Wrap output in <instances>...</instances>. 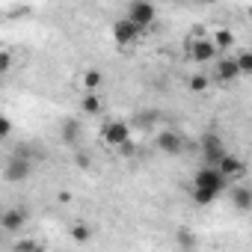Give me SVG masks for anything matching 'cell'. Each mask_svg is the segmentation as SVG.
I'll list each match as a JSON object with an SVG mask.
<instances>
[{
	"instance_id": "obj_11",
	"label": "cell",
	"mask_w": 252,
	"mask_h": 252,
	"mask_svg": "<svg viewBox=\"0 0 252 252\" xmlns=\"http://www.w3.org/2000/svg\"><path fill=\"white\" fill-rule=\"evenodd\" d=\"M217 166H220V172H222L228 181H240V178L246 175V163H243L237 155H225Z\"/></svg>"
},
{
	"instance_id": "obj_5",
	"label": "cell",
	"mask_w": 252,
	"mask_h": 252,
	"mask_svg": "<svg viewBox=\"0 0 252 252\" xmlns=\"http://www.w3.org/2000/svg\"><path fill=\"white\" fill-rule=\"evenodd\" d=\"M125 15H128L134 24H140L143 30H149V27L158 21V9H155L152 0H131V3H128V12H125Z\"/></svg>"
},
{
	"instance_id": "obj_1",
	"label": "cell",
	"mask_w": 252,
	"mask_h": 252,
	"mask_svg": "<svg viewBox=\"0 0 252 252\" xmlns=\"http://www.w3.org/2000/svg\"><path fill=\"white\" fill-rule=\"evenodd\" d=\"M225 184H228V178L220 172V166L208 163V166H202V169L193 175L190 196H193V202H196V205H211V202H217V199H220V193L225 190Z\"/></svg>"
},
{
	"instance_id": "obj_6",
	"label": "cell",
	"mask_w": 252,
	"mask_h": 252,
	"mask_svg": "<svg viewBox=\"0 0 252 252\" xmlns=\"http://www.w3.org/2000/svg\"><path fill=\"white\" fill-rule=\"evenodd\" d=\"M155 143H158V149H160L166 158H175V155H181V152L187 149V140H184V134H181V131H175V128H166V131H160Z\"/></svg>"
},
{
	"instance_id": "obj_2",
	"label": "cell",
	"mask_w": 252,
	"mask_h": 252,
	"mask_svg": "<svg viewBox=\"0 0 252 252\" xmlns=\"http://www.w3.org/2000/svg\"><path fill=\"white\" fill-rule=\"evenodd\" d=\"M101 143H104L107 149L122 152L125 146L131 143V125H128V122H122V119H110V122H104V125H101Z\"/></svg>"
},
{
	"instance_id": "obj_25",
	"label": "cell",
	"mask_w": 252,
	"mask_h": 252,
	"mask_svg": "<svg viewBox=\"0 0 252 252\" xmlns=\"http://www.w3.org/2000/svg\"><path fill=\"white\" fill-rule=\"evenodd\" d=\"M249 18H252V9H249Z\"/></svg>"
},
{
	"instance_id": "obj_12",
	"label": "cell",
	"mask_w": 252,
	"mask_h": 252,
	"mask_svg": "<svg viewBox=\"0 0 252 252\" xmlns=\"http://www.w3.org/2000/svg\"><path fill=\"white\" fill-rule=\"evenodd\" d=\"M101 83H104V74H101L98 68H86V71L80 74V89H83V92H98Z\"/></svg>"
},
{
	"instance_id": "obj_9",
	"label": "cell",
	"mask_w": 252,
	"mask_h": 252,
	"mask_svg": "<svg viewBox=\"0 0 252 252\" xmlns=\"http://www.w3.org/2000/svg\"><path fill=\"white\" fill-rule=\"evenodd\" d=\"M27 175H30V158H27V152H21V155H15V158L6 160L3 178H6L9 184H18V181H24Z\"/></svg>"
},
{
	"instance_id": "obj_7",
	"label": "cell",
	"mask_w": 252,
	"mask_h": 252,
	"mask_svg": "<svg viewBox=\"0 0 252 252\" xmlns=\"http://www.w3.org/2000/svg\"><path fill=\"white\" fill-rule=\"evenodd\" d=\"M202 158H205V163H220L228 152H225V146H222V140H220V134L217 131H208V134H202Z\"/></svg>"
},
{
	"instance_id": "obj_19",
	"label": "cell",
	"mask_w": 252,
	"mask_h": 252,
	"mask_svg": "<svg viewBox=\"0 0 252 252\" xmlns=\"http://www.w3.org/2000/svg\"><path fill=\"white\" fill-rule=\"evenodd\" d=\"M77 131H80L77 122H65V125H63V140H65V143H74V140H77Z\"/></svg>"
},
{
	"instance_id": "obj_8",
	"label": "cell",
	"mask_w": 252,
	"mask_h": 252,
	"mask_svg": "<svg viewBox=\"0 0 252 252\" xmlns=\"http://www.w3.org/2000/svg\"><path fill=\"white\" fill-rule=\"evenodd\" d=\"M240 74V65H237V57H217L214 60V80L217 83H234Z\"/></svg>"
},
{
	"instance_id": "obj_20",
	"label": "cell",
	"mask_w": 252,
	"mask_h": 252,
	"mask_svg": "<svg viewBox=\"0 0 252 252\" xmlns=\"http://www.w3.org/2000/svg\"><path fill=\"white\" fill-rule=\"evenodd\" d=\"M30 249H42V243L39 240H30V237H24V240L15 243V252H30Z\"/></svg>"
},
{
	"instance_id": "obj_4",
	"label": "cell",
	"mask_w": 252,
	"mask_h": 252,
	"mask_svg": "<svg viewBox=\"0 0 252 252\" xmlns=\"http://www.w3.org/2000/svg\"><path fill=\"white\" fill-rule=\"evenodd\" d=\"M187 54H190V63H214L217 57H220V48L214 45V39L208 36V39H202V36H196V39H187Z\"/></svg>"
},
{
	"instance_id": "obj_3",
	"label": "cell",
	"mask_w": 252,
	"mask_h": 252,
	"mask_svg": "<svg viewBox=\"0 0 252 252\" xmlns=\"http://www.w3.org/2000/svg\"><path fill=\"white\" fill-rule=\"evenodd\" d=\"M143 27L140 24H134L128 15H125V18H119L116 24H113V39H116V45L119 48H134L140 39H143Z\"/></svg>"
},
{
	"instance_id": "obj_16",
	"label": "cell",
	"mask_w": 252,
	"mask_h": 252,
	"mask_svg": "<svg viewBox=\"0 0 252 252\" xmlns=\"http://www.w3.org/2000/svg\"><path fill=\"white\" fill-rule=\"evenodd\" d=\"M187 86H190V92L202 95V92L211 89V77H208V74H190V77H187Z\"/></svg>"
},
{
	"instance_id": "obj_17",
	"label": "cell",
	"mask_w": 252,
	"mask_h": 252,
	"mask_svg": "<svg viewBox=\"0 0 252 252\" xmlns=\"http://www.w3.org/2000/svg\"><path fill=\"white\" fill-rule=\"evenodd\" d=\"M92 234H95V228H89L86 222H74V225H71V240H74V243H89Z\"/></svg>"
},
{
	"instance_id": "obj_24",
	"label": "cell",
	"mask_w": 252,
	"mask_h": 252,
	"mask_svg": "<svg viewBox=\"0 0 252 252\" xmlns=\"http://www.w3.org/2000/svg\"><path fill=\"white\" fill-rule=\"evenodd\" d=\"M137 122H140V125H155V122H158V113H146V116L140 113V116H137Z\"/></svg>"
},
{
	"instance_id": "obj_22",
	"label": "cell",
	"mask_w": 252,
	"mask_h": 252,
	"mask_svg": "<svg viewBox=\"0 0 252 252\" xmlns=\"http://www.w3.org/2000/svg\"><path fill=\"white\" fill-rule=\"evenodd\" d=\"M9 68H12V51L3 48L0 51V71H9Z\"/></svg>"
},
{
	"instance_id": "obj_21",
	"label": "cell",
	"mask_w": 252,
	"mask_h": 252,
	"mask_svg": "<svg viewBox=\"0 0 252 252\" xmlns=\"http://www.w3.org/2000/svg\"><path fill=\"white\" fill-rule=\"evenodd\" d=\"M178 246H196V234L187 231V228H181L178 231Z\"/></svg>"
},
{
	"instance_id": "obj_13",
	"label": "cell",
	"mask_w": 252,
	"mask_h": 252,
	"mask_svg": "<svg viewBox=\"0 0 252 252\" xmlns=\"http://www.w3.org/2000/svg\"><path fill=\"white\" fill-rule=\"evenodd\" d=\"M231 202H234V208L249 211V208H252V190H249V187H243V184H237V187L231 190Z\"/></svg>"
},
{
	"instance_id": "obj_23",
	"label": "cell",
	"mask_w": 252,
	"mask_h": 252,
	"mask_svg": "<svg viewBox=\"0 0 252 252\" xmlns=\"http://www.w3.org/2000/svg\"><path fill=\"white\" fill-rule=\"evenodd\" d=\"M9 134H12V119L3 116V119H0V137H9Z\"/></svg>"
},
{
	"instance_id": "obj_10",
	"label": "cell",
	"mask_w": 252,
	"mask_h": 252,
	"mask_svg": "<svg viewBox=\"0 0 252 252\" xmlns=\"http://www.w3.org/2000/svg\"><path fill=\"white\" fill-rule=\"evenodd\" d=\"M24 225H27V211L24 208H6L0 214V228L6 234H18Z\"/></svg>"
},
{
	"instance_id": "obj_15",
	"label": "cell",
	"mask_w": 252,
	"mask_h": 252,
	"mask_svg": "<svg viewBox=\"0 0 252 252\" xmlns=\"http://www.w3.org/2000/svg\"><path fill=\"white\" fill-rule=\"evenodd\" d=\"M211 39H214V45H217L220 51H228V48L234 45V33H231L228 27H217V30L211 33Z\"/></svg>"
},
{
	"instance_id": "obj_14",
	"label": "cell",
	"mask_w": 252,
	"mask_h": 252,
	"mask_svg": "<svg viewBox=\"0 0 252 252\" xmlns=\"http://www.w3.org/2000/svg\"><path fill=\"white\" fill-rule=\"evenodd\" d=\"M80 110H83L86 116H98V113L104 110V101L98 98V92H86L83 101H80Z\"/></svg>"
},
{
	"instance_id": "obj_18",
	"label": "cell",
	"mask_w": 252,
	"mask_h": 252,
	"mask_svg": "<svg viewBox=\"0 0 252 252\" xmlns=\"http://www.w3.org/2000/svg\"><path fill=\"white\" fill-rule=\"evenodd\" d=\"M237 65H240V74L249 77L252 74V51H240L237 54Z\"/></svg>"
}]
</instances>
